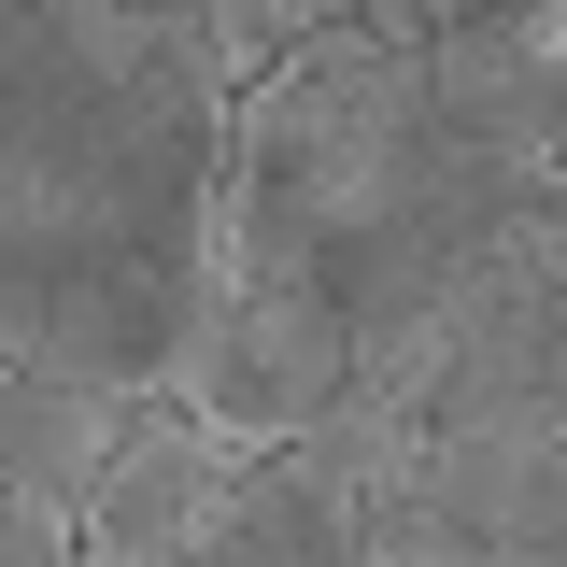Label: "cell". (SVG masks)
I'll list each match as a JSON object with an SVG mask.
<instances>
[{
    "label": "cell",
    "mask_w": 567,
    "mask_h": 567,
    "mask_svg": "<svg viewBox=\"0 0 567 567\" xmlns=\"http://www.w3.org/2000/svg\"><path fill=\"white\" fill-rule=\"evenodd\" d=\"M412 71H425V128H440V142L511 156V171H554V156H567V0L511 14V29L412 43Z\"/></svg>",
    "instance_id": "4"
},
{
    "label": "cell",
    "mask_w": 567,
    "mask_h": 567,
    "mask_svg": "<svg viewBox=\"0 0 567 567\" xmlns=\"http://www.w3.org/2000/svg\"><path fill=\"white\" fill-rule=\"evenodd\" d=\"M241 71L185 14L0 0V341L171 383L213 298Z\"/></svg>",
    "instance_id": "1"
},
{
    "label": "cell",
    "mask_w": 567,
    "mask_h": 567,
    "mask_svg": "<svg viewBox=\"0 0 567 567\" xmlns=\"http://www.w3.org/2000/svg\"><path fill=\"white\" fill-rule=\"evenodd\" d=\"M425 511L454 567H567V398L525 383L468 425H425Z\"/></svg>",
    "instance_id": "3"
},
{
    "label": "cell",
    "mask_w": 567,
    "mask_h": 567,
    "mask_svg": "<svg viewBox=\"0 0 567 567\" xmlns=\"http://www.w3.org/2000/svg\"><path fill=\"white\" fill-rule=\"evenodd\" d=\"M539 383L567 398V270H554V327H539Z\"/></svg>",
    "instance_id": "7"
},
{
    "label": "cell",
    "mask_w": 567,
    "mask_h": 567,
    "mask_svg": "<svg viewBox=\"0 0 567 567\" xmlns=\"http://www.w3.org/2000/svg\"><path fill=\"white\" fill-rule=\"evenodd\" d=\"M199 567H354V511L298 440H241V468L199 525Z\"/></svg>",
    "instance_id": "6"
},
{
    "label": "cell",
    "mask_w": 567,
    "mask_h": 567,
    "mask_svg": "<svg viewBox=\"0 0 567 567\" xmlns=\"http://www.w3.org/2000/svg\"><path fill=\"white\" fill-rule=\"evenodd\" d=\"M227 468H241V440L156 383L142 425L114 440L100 496H85V567H199V525H213V496H227Z\"/></svg>",
    "instance_id": "5"
},
{
    "label": "cell",
    "mask_w": 567,
    "mask_h": 567,
    "mask_svg": "<svg viewBox=\"0 0 567 567\" xmlns=\"http://www.w3.org/2000/svg\"><path fill=\"white\" fill-rule=\"evenodd\" d=\"M341 383H354V312L327 284H227V270L185 327V369H171V398L213 412L227 440H298Z\"/></svg>",
    "instance_id": "2"
},
{
    "label": "cell",
    "mask_w": 567,
    "mask_h": 567,
    "mask_svg": "<svg viewBox=\"0 0 567 567\" xmlns=\"http://www.w3.org/2000/svg\"><path fill=\"white\" fill-rule=\"evenodd\" d=\"M128 14H185V29H227V0H128ZM241 71V58H227Z\"/></svg>",
    "instance_id": "8"
}]
</instances>
